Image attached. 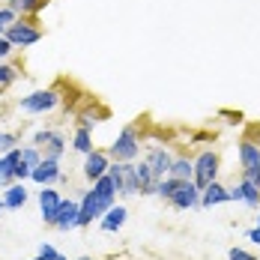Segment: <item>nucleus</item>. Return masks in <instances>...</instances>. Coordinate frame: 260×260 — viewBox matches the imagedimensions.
<instances>
[{
  "instance_id": "15",
  "label": "nucleus",
  "mask_w": 260,
  "mask_h": 260,
  "mask_svg": "<svg viewBox=\"0 0 260 260\" xmlns=\"http://www.w3.org/2000/svg\"><path fill=\"white\" fill-rule=\"evenodd\" d=\"M51 0H6V6L18 15V18H36Z\"/></svg>"
},
{
  "instance_id": "26",
  "label": "nucleus",
  "mask_w": 260,
  "mask_h": 260,
  "mask_svg": "<svg viewBox=\"0 0 260 260\" xmlns=\"http://www.w3.org/2000/svg\"><path fill=\"white\" fill-rule=\"evenodd\" d=\"M18 75H21V69L18 66H12V63H0V87H9V84H15L18 81Z\"/></svg>"
},
{
  "instance_id": "5",
  "label": "nucleus",
  "mask_w": 260,
  "mask_h": 260,
  "mask_svg": "<svg viewBox=\"0 0 260 260\" xmlns=\"http://www.w3.org/2000/svg\"><path fill=\"white\" fill-rule=\"evenodd\" d=\"M218 165H221V158L215 150H204L201 156L194 158V185L204 191L209 182L218 180Z\"/></svg>"
},
{
  "instance_id": "13",
  "label": "nucleus",
  "mask_w": 260,
  "mask_h": 260,
  "mask_svg": "<svg viewBox=\"0 0 260 260\" xmlns=\"http://www.w3.org/2000/svg\"><path fill=\"white\" fill-rule=\"evenodd\" d=\"M126 218H129V209L123 207V204H114V207L99 218V228H102L105 234H117V231L126 224Z\"/></svg>"
},
{
  "instance_id": "34",
  "label": "nucleus",
  "mask_w": 260,
  "mask_h": 260,
  "mask_svg": "<svg viewBox=\"0 0 260 260\" xmlns=\"http://www.w3.org/2000/svg\"><path fill=\"white\" fill-rule=\"evenodd\" d=\"M248 242L260 245V228H251V231H248Z\"/></svg>"
},
{
  "instance_id": "19",
  "label": "nucleus",
  "mask_w": 260,
  "mask_h": 260,
  "mask_svg": "<svg viewBox=\"0 0 260 260\" xmlns=\"http://www.w3.org/2000/svg\"><path fill=\"white\" fill-rule=\"evenodd\" d=\"M123 198H135L141 194V182H138V171H135V161H123Z\"/></svg>"
},
{
  "instance_id": "32",
  "label": "nucleus",
  "mask_w": 260,
  "mask_h": 260,
  "mask_svg": "<svg viewBox=\"0 0 260 260\" xmlns=\"http://www.w3.org/2000/svg\"><path fill=\"white\" fill-rule=\"evenodd\" d=\"M228 260H257L251 251H245V248H231L228 251Z\"/></svg>"
},
{
  "instance_id": "29",
  "label": "nucleus",
  "mask_w": 260,
  "mask_h": 260,
  "mask_svg": "<svg viewBox=\"0 0 260 260\" xmlns=\"http://www.w3.org/2000/svg\"><path fill=\"white\" fill-rule=\"evenodd\" d=\"M51 138H54V129H39V132H33V138H30V144L42 150V147H45V144H48Z\"/></svg>"
},
{
  "instance_id": "38",
  "label": "nucleus",
  "mask_w": 260,
  "mask_h": 260,
  "mask_svg": "<svg viewBox=\"0 0 260 260\" xmlns=\"http://www.w3.org/2000/svg\"><path fill=\"white\" fill-rule=\"evenodd\" d=\"M57 260H69V257H63V254H57Z\"/></svg>"
},
{
  "instance_id": "8",
  "label": "nucleus",
  "mask_w": 260,
  "mask_h": 260,
  "mask_svg": "<svg viewBox=\"0 0 260 260\" xmlns=\"http://www.w3.org/2000/svg\"><path fill=\"white\" fill-rule=\"evenodd\" d=\"M108 168H111V156H108V150H93V153L84 156L81 174H84V180L93 185L96 180H102L105 174H108Z\"/></svg>"
},
{
  "instance_id": "20",
  "label": "nucleus",
  "mask_w": 260,
  "mask_h": 260,
  "mask_svg": "<svg viewBox=\"0 0 260 260\" xmlns=\"http://www.w3.org/2000/svg\"><path fill=\"white\" fill-rule=\"evenodd\" d=\"M171 177L174 180H194V158L177 156L174 165H171Z\"/></svg>"
},
{
  "instance_id": "27",
  "label": "nucleus",
  "mask_w": 260,
  "mask_h": 260,
  "mask_svg": "<svg viewBox=\"0 0 260 260\" xmlns=\"http://www.w3.org/2000/svg\"><path fill=\"white\" fill-rule=\"evenodd\" d=\"M42 158H45V156H42V150H39V147H33V144L21 147V161H27L30 168H36V165H39Z\"/></svg>"
},
{
  "instance_id": "35",
  "label": "nucleus",
  "mask_w": 260,
  "mask_h": 260,
  "mask_svg": "<svg viewBox=\"0 0 260 260\" xmlns=\"http://www.w3.org/2000/svg\"><path fill=\"white\" fill-rule=\"evenodd\" d=\"M209 138H212V135H209V132H198V135H194V138H191V141H194V144H204V141H209Z\"/></svg>"
},
{
  "instance_id": "30",
  "label": "nucleus",
  "mask_w": 260,
  "mask_h": 260,
  "mask_svg": "<svg viewBox=\"0 0 260 260\" xmlns=\"http://www.w3.org/2000/svg\"><path fill=\"white\" fill-rule=\"evenodd\" d=\"M30 171H33V168H30L27 161H21V158H18V165H15V180H18V182L30 180Z\"/></svg>"
},
{
  "instance_id": "28",
  "label": "nucleus",
  "mask_w": 260,
  "mask_h": 260,
  "mask_svg": "<svg viewBox=\"0 0 260 260\" xmlns=\"http://www.w3.org/2000/svg\"><path fill=\"white\" fill-rule=\"evenodd\" d=\"M12 21H18V15H15V12H12L6 3H3V6H0V36L6 33V27L12 24Z\"/></svg>"
},
{
  "instance_id": "18",
  "label": "nucleus",
  "mask_w": 260,
  "mask_h": 260,
  "mask_svg": "<svg viewBox=\"0 0 260 260\" xmlns=\"http://www.w3.org/2000/svg\"><path fill=\"white\" fill-rule=\"evenodd\" d=\"M27 198H30V194H27L24 182H12V185H6V188H3V204H6V209H12V212L24 207Z\"/></svg>"
},
{
  "instance_id": "33",
  "label": "nucleus",
  "mask_w": 260,
  "mask_h": 260,
  "mask_svg": "<svg viewBox=\"0 0 260 260\" xmlns=\"http://www.w3.org/2000/svg\"><path fill=\"white\" fill-rule=\"evenodd\" d=\"M12 51H15V45H12L6 36H0V63H3V60H6V57H9Z\"/></svg>"
},
{
  "instance_id": "10",
  "label": "nucleus",
  "mask_w": 260,
  "mask_h": 260,
  "mask_svg": "<svg viewBox=\"0 0 260 260\" xmlns=\"http://www.w3.org/2000/svg\"><path fill=\"white\" fill-rule=\"evenodd\" d=\"M39 212H42V221L45 224H54V215H57V209L63 204V198H60V191L54 188V185H39Z\"/></svg>"
},
{
  "instance_id": "37",
  "label": "nucleus",
  "mask_w": 260,
  "mask_h": 260,
  "mask_svg": "<svg viewBox=\"0 0 260 260\" xmlns=\"http://www.w3.org/2000/svg\"><path fill=\"white\" fill-rule=\"evenodd\" d=\"M3 209H6V204H3V194H0V212H3Z\"/></svg>"
},
{
  "instance_id": "31",
  "label": "nucleus",
  "mask_w": 260,
  "mask_h": 260,
  "mask_svg": "<svg viewBox=\"0 0 260 260\" xmlns=\"http://www.w3.org/2000/svg\"><path fill=\"white\" fill-rule=\"evenodd\" d=\"M57 254H60V251L54 248L51 242H42V245H39V257L42 260H57Z\"/></svg>"
},
{
  "instance_id": "11",
  "label": "nucleus",
  "mask_w": 260,
  "mask_h": 260,
  "mask_svg": "<svg viewBox=\"0 0 260 260\" xmlns=\"http://www.w3.org/2000/svg\"><path fill=\"white\" fill-rule=\"evenodd\" d=\"M60 177H63L60 161H57V158H48V156L30 171V180L36 182V185H54V182H60Z\"/></svg>"
},
{
  "instance_id": "4",
  "label": "nucleus",
  "mask_w": 260,
  "mask_h": 260,
  "mask_svg": "<svg viewBox=\"0 0 260 260\" xmlns=\"http://www.w3.org/2000/svg\"><path fill=\"white\" fill-rule=\"evenodd\" d=\"M57 105H60V93H57V87H48V90H33V93L21 96V99H18V111L39 117V114L54 111Z\"/></svg>"
},
{
  "instance_id": "40",
  "label": "nucleus",
  "mask_w": 260,
  "mask_h": 260,
  "mask_svg": "<svg viewBox=\"0 0 260 260\" xmlns=\"http://www.w3.org/2000/svg\"><path fill=\"white\" fill-rule=\"evenodd\" d=\"M33 260H42V257H39V254H36V257H33Z\"/></svg>"
},
{
  "instance_id": "16",
  "label": "nucleus",
  "mask_w": 260,
  "mask_h": 260,
  "mask_svg": "<svg viewBox=\"0 0 260 260\" xmlns=\"http://www.w3.org/2000/svg\"><path fill=\"white\" fill-rule=\"evenodd\" d=\"M18 158H21V147H15L12 153L0 156V188H6V185L18 182V180H15V165H18Z\"/></svg>"
},
{
  "instance_id": "14",
  "label": "nucleus",
  "mask_w": 260,
  "mask_h": 260,
  "mask_svg": "<svg viewBox=\"0 0 260 260\" xmlns=\"http://www.w3.org/2000/svg\"><path fill=\"white\" fill-rule=\"evenodd\" d=\"M231 201V191L221 185V182H209L207 188L201 191V209H209V207H218V204H228Z\"/></svg>"
},
{
  "instance_id": "41",
  "label": "nucleus",
  "mask_w": 260,
  "mask_h": 260,
  "mask_svg": "<svg viewBox=\"0 0 260 260\" xmlns=\"http://www.w3.org/2000/svg\"><path fill=\"white\" fill-rule=\"evenodd\" d=\"M257 228H260V215H257Z\"/></svg>"
},
{
  "instance_id": "22",
  "label": "nucleus",
  "mask_w": 260,
  "mask_h": 260,
  "mask_svg": "<svg viewBox=\"0 0 260 260\" xmlns=\"http://www.w3.org/2000/svg\"><path fill=\"white\" fill-rule=\"evenodd\" d=\"M239 188H242V204L251 207V209H260V188L257 185L242 177V180H239Z\"/></svg>"
},
{
  "instance_id": "12",
  "label": "nucleus",
  "mask_w": 260,
  "mask_h": 260,
  "mask_svg": "<svg viewBox=\"0 0 260 260\" xmlns=\"http://www.w3.org/2000/svg\"><path fill=\"white\" fill-rule=\"evenodd\" d=\"M174 153L171 150H165V147H150L147 150V161H150V168H153V174H156L158 180H165V177H171V165H174Z\"/></svg>"
},
{
  "instance_id": "9",
  "label": "nucleus",
  "mask_w": 260,
  "mask_h": 260,
  "mask_svg": "<svg viewBox=\"0 0 260 260\" xmlns=\"http://www.w3.org/2000/svg\"><path fill=\"white\" fill-rule=\"evenodd\" d=\"M78 215H81V201H66L63 198V204L57 209V215H54V231H63V234H69V231H78Z\"/></svg>"
},
{
  "instance_id": "24",
  "label": "nucleus",
  "mask_w": 260,
  "mask_h": 260,
  "mask_svg": "<svg viewBox=\"0 0 260 260\" xmlns=\"http://www.w3.org/2000/svg\"><path fill=\"white\" fill-rule=\"evenodd\" d=\"M105 117H108L105 111H93V108H87V111H81V114H78V126H81V129L93 132V126H99Z\"/></svg>"
},
{
  "instance_id": "3",
  "label": "nucleus",
  "mask_w": 260,
  "mask_h": 260,
  "mask_svg": "<svg viewBox=\"0 0 260 260\" xmlns=\"http://www.w3.org/2000/svg\"><path fill=\"white\" fill-rule=\"evenodd\" d=\"M141 153V135L135 126H126V129L117 135V141L108 147V156L111 161H135Z\"/></svg>"
},
{
  "instance_id": "2",
  "label": "nucleus",
  "mask_w": 260,
  "mask_h": 260,
  "mask_svg": "<svg viewBox=\"0 0 260 260\" xmlns=\"http://www.w3.org/2000/svg\"><path fill=\"white\" fill-rule=\"evenodd\" d=\"M12 45H15V51L18 48H30V45H36L42 36H45V30L39 27L36 18H18V21H12V24L6 27V33H3Z\"/></svg>"
},
{
  "instance_id": "36",
  "label": "nucleus",
  "mask_w": 260,
  "mask_h": 260,
  "mask_svg": "<svg viewBox=\"0 0 260 260\" xmlns=\"http://www.w3.org/2000/svg\"><path fill=\"white\" fill-rule=\"evenodd\" d=\"M221 117H228V123H239V114L234 111H221Z\"/></svg>"
},
{
  "instance_id": "25",
  "label": "nucleus",
  "mask_w": 260,
  "mask_h": 260,
  "mask_svg": "<svg viewBox=\"0 0 260 260\" xmlns=\"http://www.w3.org/2000/svg\"><path fill=\"white\" fill-rule=\"evenodd\" d=\"M15 147H21V135L18 132H0V156L12 153Z\"/></svg>"
},
{
  "instance_id": "6",
  "label": "nucleus",
  "mask_w": 260,
  "mask_h": 260,
  "mask_svg": "<svg viewBox=\"0 0 260 260\" xmlns=\"http://www.w3.org/2000/svg\"><path fill=\"white\" fill-rule=\"evenodd\" d=\"M168 204L174 209H201V188L194 185V180H180L177 182V188H174V194L168 198Z\"/></svg>"
},
{
  "instance_id": "7",
  "label": "nucleus",
  "mask_w": 260,
  "mask_h": 260,
  "mask_svg": "<svg viewBox=\"0 0 260 260\" xmlns=\"http://www.w3.org/2000/svg\"><path fill=\"white\" fill-rule=\"evenodd\" d=\"M239 168H242V177L251 180L260 188V147L254 141L239 144Z\"/></svg>"
},
{
  "instance_id": "21",
  "label": "nucleus",
  "mask_w": 260,
  "mask_h": 260,
  "mask_svg": "<svg viewBox=\"0 0 260 260\" xmlns=\"http://www.w3.org/2000/svg\"><path fill=\"white\" fill-rule=\"evenodd\" d=\"M72 150L81 153V156H87V153H93L96 147H93V132L90 129H75V138H72Z\"/></svg>"
},
{
  "instance_id": "39",
  "label": "nucleus",
  "mask_w": 260,
  "mask_h": 260,
  "mask_svg": "<svg viewBox=\"0 0 260 260\" xmlns=\"http://www.w3.org/2000/svg\"><path fill=\"white\" fill-rule=\"evenodd\" d=\"M78 260H96V257H78Z\"/></svg>"
},
{
  "instance_id": "1",
  "label": "nucleus",
  "mask_w": 260,
  "mask_h": 260,
  "mask_svg": "<svg viewBox=\"0 0 260 260\" xmlns=\"http://www.w3.org/2000/svg\"><path fill=\"white\" fill-rule=\"evenodd\" d=\"M117 185L114 180L105 174L102 180H96L90 185V191H84V198H81V215H78V231L81 228H87V224H93V221H99L108 209L117 204Z\"/></svg>"
},
{
  "instance_id": "23",
  "label": "nucleus",
  "mask_w": 260,
  "mask_h": 260,
  "mask_svg": "<svg viewBox=\"0 0 260 260\" xmlns=\"http://www.w3.org/2000/svg\"><path fill=\"white\" fill-rule=\"evenodd\" d=\"M63 153H66V138H63V132H54V138L42 147V156H48V158H63Z\"/></svg>"
},
{
  "instance_id": "17",
  "label": "nucleus",
  "mask_w": 260,
  "mask_h": 260,
  "mask_svg": "<svg viewBox=\"0 0 260 260\" xmlns=\"http://www.w3.org/2000/svg\"><path fill=\"white\" fill-rule=\"evenodd\" d=\"M135 171H138V182H141V194H156L158 177L153 174L150 161H147V158H144V161H135Z\"/></svg>"
}]
</instances>
